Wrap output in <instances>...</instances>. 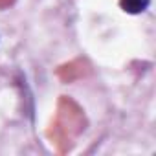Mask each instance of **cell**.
<instances>
[{"mask_svg": "<svg viewBox=\"0 0 156 156\" xmlns=\"http://www.w3.org/2000/svg\"><path fill=\"white\" fill-rule=\"evenodd\" d=\"M119 4H121V9L130 13V15H138V13H143L149 4H151V0H119Z\"/></svg>", "mask_w": 156, "mask_h": 156, "instance_id": "cell-1", "label": "cell"}]
</instances>
